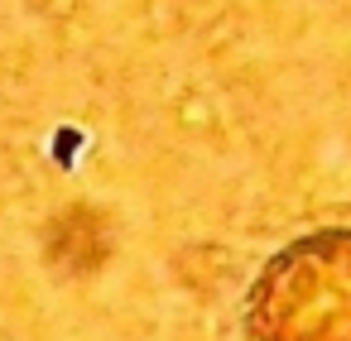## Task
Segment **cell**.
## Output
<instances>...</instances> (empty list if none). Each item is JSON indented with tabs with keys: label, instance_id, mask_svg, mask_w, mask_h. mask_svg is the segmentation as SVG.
Returning a JSON list of instances; mask_svg holds the SVG:
<instances>
[{
	"label": "cell",
	"instance_id": "obj_1",
	"mask_svg": "<svg viewBox=\"0 0 351 341\" xmlns=\"http://www.w3.org/2000/svg\"><path fill=\"white\" fill-rule=\"evenodd\" d=\"M255 341H351V231L289 245L250 293Z\"/></svg>",
	"mask_w": 351,
	"mask_h": 341
}]
</instances>
